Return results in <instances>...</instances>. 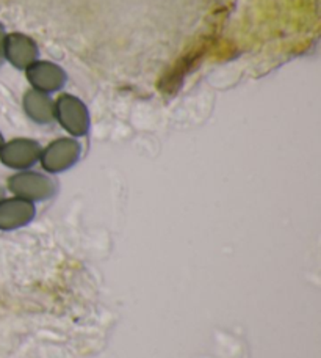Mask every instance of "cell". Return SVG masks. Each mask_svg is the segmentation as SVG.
<instances>
[{
  "label": "cell",
  "instance_id": "6da1fadb",
  "mask_svg": "<svg viewBox=\"0 0 321 358\" xmlns=\"http://www.w3.org/2000/svg\"><path fill=\"white\" fill-rule=\"evenodd\" d=\"M8 187L22 200H44L54 195L55 185L49 178L38 173H19L10 178Z\"/></svg>",
  "mask_w": 321,
  "mask_h": 358
},
{
  "label": "cell",
  "instance_id": "7a4b0ae2",
  "mask_svg": "<svg viewBox=\"0 0 321 358\" xmlns=\"http://www.w3.org/2000/svg\"><path fill=\"white\" fill-rule=\"evenodd\" d=\"M41 148L31 140H13L0 148V161L11 169H27L40 157Z\"/></svg>",
  "mask_w": 321,
  "mask_h": 358
},
{
  "label": "cell",
  "instance_id": "277c9868",
  "mask_svg": "<svg viewBox=\"0 0 321 358\" xmlns=\"http://www.w3.org/2000/svg\"><path fill=\"white\" fill-rule=\"evenodd\" d=\"M35 217V208L22 198L0 200V229H16Z\"/></svg>",
  "mask_w": 321,
  "mask_h": 358
},
{
  "label": "cell",
  "instance_id": "5b68a950",
  "mask_svg": "<svg viewBox=\"0 0 321 358\" xmlns=\"http://www.w3.org/2000/svg\"><path fill=\"white\" fill-rule=\"evenodd\" d=\"M0 200H3V189L0 187Z\"/></svg>",
  "mask_w": 321,
  "mask_h": 358
},
{
  "label": "cell",
  "instance_id": "3957f363",
  "mask_svg": "<svg viewBox=\"0 0 321 358\" xmlns=\"http://www.w3.org/2000/svg\"><path fill=\"white\" fill-rule=\"evenodd\" d=\"M80 146L73 140L61 138L49 146L43 156L44 169L49 171H63L74 165L79 157Z\"/></svg>",
  "mask_w": 321,
  "mask_h": 358
},
{
  "label": "cell",
  "instance_id": "52a82bcc",
  "mask_svg": "<svg viewBox=\"0 0 321 358\" xmlns=\"http://www.w3.org/2000/svg\"><path fill=\"white\" fill-rule=\"evenodd\" d=\"M0 50H2V36H0Z\"/></svg>",
  "mask_w": 321,
  "mask_h": 358
},
{
  "label": "cell",
  "instance_id": "8992f818",
  "mask_svg": "<svg viewBox=\"0 0 321 358\" xmlns=\"http://www.w3.org/2000/svg\"><path fill=\"white\" fill-rule=\"evenodd\" d=\"M2 145H3V137H2V134H0V148H2Z\"/></svg>",
  "mask_w": 321,
  "mask_h": 358
}]
</instances>
